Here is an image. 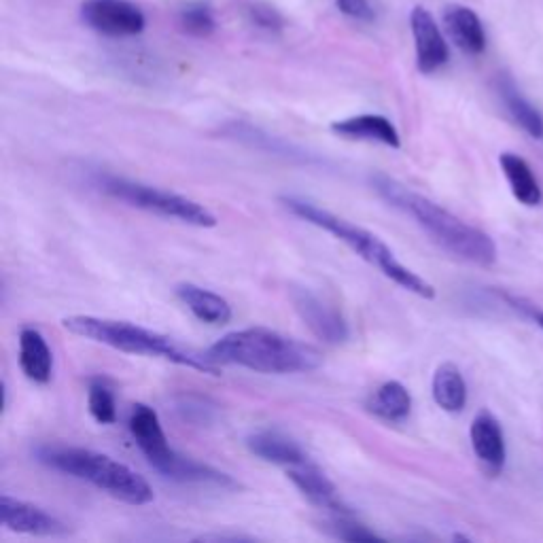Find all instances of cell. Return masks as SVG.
<instances>
[{
	"label": "cell",
	"instance_id": "obj_2",
	"mask_svg": "<svg viewBox=\"0 0 543 543\" xmlns=\"http://www.w3.org/2000/svg\"><path fill=\"white\" fill-rule=\"evenodd\" d=\"M215 365H238L259 374H306L319 370L323 353L268 327L232 331L206 350Z\"/></svg>",
	"mask_w": 543,
	"mask_h": 543
},
{
	"label": "cell",
	"instance_id": "obj_3",
	"mask_svg": "<svg viewBox=\"0 0 543 543\" xmlns=\"http://www.w3.org/2000/svg\"><path fill=\"white\" fill-rule=\"evenodd\" d=\"M280 204H283L293 217L319 227V230L344 242L350 251L357 253L363 261L374 266L380 274L393 280V283L399 285L401 289L423 297V300H433L435 297V287L429 283V280H425L423 276H418L414 270L401 264L389 244L382 238H378L374 232L365 230V227L348 221L340 215H334L331 210L321 208L319 204H314L306 198L280 196Z\"/></svg>",
	"mask_w": 543,
	"mask_h": 543
},
{
	"label": "cell",
	"instance_id": "obj_19",
	"mask_svg": "<svg viewBox=\"0 0 543 543\" xmlns=\"http://www.w3.org/2000/svg\"><path fill=\"white\" fill-rule=\"evenodd\" d=\"M365 410L384 423H401L412 412V395L401 382L387 380L367 395Z\"/></svg>",
	"mask_w": 543,
	"mask_h": 543
},
{
	"label": "cell",
	"instance_id": "obj_11",
	"mask_svg": "<svg viewBox=\"0 0 543 543\" xmlns=\"http://www.w3.org/2000/svg\"><path fill=\"white\" fill-rule=\"evenodd\" d=\"M128 427L136 446L145 454L149 465L155 471H162L177 450L168 444V437L162 429V420L157 412L147 404H136L132 408Z\"/></svg>",
	"mask_w": 543,
	"mask_h": 543
},
{
	"label": "cell",
	"instance_id": "obj_15",
	"mask_svg": "<svg viewBox=\"0 0 543 543\" xmlns=\"http://www.w3.org/2000/svg\"><path fill=\"white\" fill-rule=\"evenodd\" d=\"M247 448L257 459L287 469L310 461L304 448L278 429H261L251 433L247 437Z\"/></svg>",
	"mask_w": 543,
	"mask_h": 543
},
{
	"label": "cell",
	"instance_id": "obj_29",
	"mask_svg": "<svg viewBox=\"0 0 543 543\" xmlns=\"http://www.w3.org/2000/svg\"><path fill=\"white\" fill-rule=\"evenodd\" d=\"M533 319H535V323L543 329V310H535V312H533Z\"/></svg>",
	"mask_w": 543,
	"mask_h": 543
},
{
	"label": "cell",
	"instance_id": "obj_9",
	"mask_svg": "<svg viewBox=\"0 0 543 543\" xmlns=\"http://www.w3.org/2000/svg\"><path fill=\"white\" fill-rule=\"evenodd\" d=\"M0 522L11 533L34 537H58L68 533L66 524L45 507L9 495L0 497Z\"/></svg>",
	"mask_w": 543,
	"mask_h": 543
},
{
	"label": "cell",
	"instance_id": "obj_13",
	"mask_svg": "<svg viewBox=\"0 0 543 543\" xmlns=\"http://www.w3.org/2000/svg\"><path fill=\"white\" fill-rule=\"evenodd\" d=\"M331 132L346 140H363V143H380L384 147L399 149L401 136L393 121L384 115L363 113L355 117H346L331 124Z\"/></svg>",
	"mask_w": 543,
	"mask_h": 543
},
{
	"label": "cell",
	"instance_id": "obj_27",
	"mask_svg": "<svg viewBox=\"0 0 543 543\" xmlns=\"http://www.w3.org/2000/svg\"><path fill=\"white\" fill-rule=\"evenodd\" d=\"M249 15H251V22L261 28V30H268V32H278L280 28L285 26L283 22V15H280L274 7L270 5H253L249 9Z\"/></svg>",
	"mask_w": 543,
	"mask_h": 543
},
{
	"label": "cell",
	"instance_id": "obj_22",
	"mask_svg": "<svg viewBox=\"0 0 543 543\" xmlns=\"http://www.w3.org/2000/svg\"><path fill=\"white\" fill-rule=\"evenodd\" d=\"M499 94L505 104L507 113L512 115L516 124L527 132L531 138L541 140L543 138V117L541 113L533 107V104L520 94L518 87L510 79H501L499 81Z\"/></svg>",
	"mask_w": 543,
	"mask_h": 543
},
{
	"label": "cell",
	"instance_id": "obj_6",
	"mask_svg": "<svg viewBox=\"0 0 543 543\" xmlns=\"http://www.w3.org/2000/svg\"><path fill=\"white\" fill-rule=\"evenodd\" d=\"M94 183L104 196L126 202L128 206L140 208L145 210V213L157 217L174 219L196 227H215L219 223L213 210H208L204 204L179 194H172V191L160 187H151L126 177H117V174H96Z\"/></svg>",
	"mask_w": 543,
	"mask_h": 543
},
{
	"label": "cell",
	"instance_id": "obj_24",
	"mask_svg": "<svg viewBox=\"0 0 543 543\" xmlns=\"http://www.w3.org/2000/svg\"><path fill=\"white\" fill-rule=\"evenodd\" d=\"M325 531L342 541H384L382 535L359 522L355 514H334L325 522Z\"/></svg>",
	"mask_w": 543,
	"mask_h": 543
},
{
	"label": "cell",
	"instance_id": "obj_16",
	"mask_svg": "<svg viewBox=\"0 0 543 543\" xmlns=\"http://www.w3.org/2000/svg\"><path fill=\"white\" fill-rule=\"evenodd\" d=\"M444 26L452 43L469 56H480L486 49V30L474 9L465 5H448L444 9Z\"/></svg>",
	"mask_w": 543,
	"mask_h": 543
},
{
	"label": "cell",
	"instance_id": "obj_1",
	"mask_svg": "<svg viewBox=\"0 0 543 543\" xmlns=\"http://www.w3.org/2000/svg\"><path fill=\"white\" fill-rule=\"evenodd\" d=\"M370 183L380 200L412 217L420 230H425L429 238L450 255L480 268H490L497 261V244L480 227L469 225L461 217L452 215L450 210L389 177V174L374 172Z\"/></svg>",
	"mask_w": 543,
	"mask_h": 543
},
{
	"label": "cell",
	"instance_id": "obj_8",
	"mask_svg": "<svg viewBox=\"0 0 543 543\" xmlns=\"http://www.w3.org/2000/svg\"><path fill=\"white\" fill-rule=\"evenodd\" d=\"M289 295L295 312L300 314V319L321 342L336 346L350 338V329L342 312L325 302L321 295L306 287H293Z\"/></svg>",
	"mask_w": 543,
	"mask_h": 543
},
{
	"label": "cell",
	"instance_id": "obj_25",
	"mask_svg": "<svg viewBox=\"0 0 543 543\" xmlns=\"http://www.w3.org/2000/svg\"><path fill=\"white\" fill-rule=\"evenodd\" d=\"M179 24L187 34H191V37L200 39L210 37L217 28L215 13L206 3H189L187 7H183L179 15Z\"/></svg>",
	"mask_w": 543,
	"mask_h": 543
},
{
	"label": "cell",
	"instance_id": "obj_10",
	"mask_svg": "<svg viewBox=\"0 0 543 543\" xmlns=\"http://www.w3.org/2000/svg\"><path fill=\"white\" fill-rule=\"evenodd\" d=\"M410 28L416 49V66L423 75H433L450 60V49L435 17L425 7H414Z\"/></svg>",
	"mask_w": 543,
	"mask_h": 543
},
{
	"label": "cell",
	"instance_id": "obj_21",
	"mask_svg": "<svg viewBox=\"0 0 543 543\" xmlns=\"http://www.w3.org/2000/svg\"><path fill=\"white\" fill-rule=\"evenodd\" d=\"M435 404L444 412L459 414L467 406V384L461 370L454 363H442L437 367L431 382Z\"/></svg>",
	"mask_w": 543,
	"mask_h": 543
},
{
	"label": "cell",
	"instance_id": "obj_18",
	"mask_svg": "<svg viewBox=\"0 0 543 543\" xmlns=\"http://www.w3.org/2000/svg\"><path fill=\"white\" fill-rule=\"evenodd\" d=\"M20 367L34 384H49L54 376V355L39 329L24 327L20 331Z\"/></svg>",
	"mask_w": 543,
	"mask_h": 543
},
{
	"label": "cell",
	"instance_id": "obj_14",
	"mask_svg": "<svg viewBox=\"0 0 543 543\" xmlns=\"http://www.w3.org/2000/svg\"><path fill=\"white\" fill-rule=\"evenodd\" d=\"M471 448L476 452V459L490 471V474H499L505 465V437L499 420L488 410L478 412L469 429Z\"/></svg>",
	"mask_w": 543,
	"mask_h": 543
},
{
	"label": "cell",
	"instance_id": "obj_28",
	"mask_svg": "<svg viewBox=\"0 0 543 543\" xmlns=\"http://www.w3.org/2000/svg\"><path fill=\"white\" fill-rule=\"evenodd\" d=\"M244 535H202L200 541H249Z\"/></svg>",
	"mask_w": 543,
	"mask_h": 543
},
{
	"label": "cell",
	"instance_id": "obj_7",
	"mask_svg": "<svg viewBox=\"0 0 543 543\" xmlns=\"http://www.w3.org/2000/svg\"><path fill=\"white\" fill-rule=\"evenodd\" d=\"M81 20L111 39L136 37L147 26L145 13L130 0H85L81 5Z\"/></svg>",
	"mask_w": 543,
	"mask_h": 543
},
{
	"label": "cell",
	"instance_id": "obj_20",
	"mask_svg": "<svg viewBox=\"0 0 543 543\" xmlns=\"http://www.w3.org/2000/svg\"><path fill=\"white\" fill-rule=\"evenodd\" d=\"M501 170L505 174V181L512 189V196L522 204V206H539L543 202V191L539 187V181L533 174V168L524 157L516 153H501L499 157Z\"/></svg>",
	"mask_w": 543,
	"mask_h": 543
},
{
	"label": "cell",
	"instance_id": "obj_23",
	"mask_svg": "<svg viewBox=\"0 0 543 543\" xmlns=\"http://www.w3.org/2000/svg\"><path fill=\"white\" fill-rule=\"evenodd\" d=\"M87 408H90L92 418L100 425H113L117 420V404L115 393L107 382L94 378L87 389Z\"/></svg>",
	"mask_w": 543,
	"mask_h": 543
},
{
	"label": "cell",
	"instance_id": "obj_4",
	"mask_svg": "<svg viewBox=\"0 0 543 543\" xmlns=\"http://www.w3.org/2000/svg\"><path fill=\"white\" fill-rule=\"evenodd\" d=\"M62 327L68 334L115 348L119 353L164 359L174 365L189 367V370H198L210 376H219L221 372L219 365H215L206 355L183 348L181 344H177L164 334H157V331L128 321L100 319L92 317V314H75V317L62 319Z\"/></svg>",
	"mask_w": 543,
	"mask_h": 543
},
{
	"label": "cell",
	"instance_id": "obj_17",
	"mask_svg": "<svg viewBox=\"0 0 543 543\" xmlns=\"http://www.w3.org/2000/svg\"><path fill=\"white\" fill-rule=\"evenodd\" d=\"M174 293L187 306V310L206 325H225L234 317L232 304L215 291H208L194 283H181L174 287Z\"/></svg>",
	"mask_w": 543,
	"mask_h": 543
},
{
	"label": "cell",
	"instance_id": "obj_5",
	"mask_svg": "<svg viewBox=\"0 0 543 543\" xmlns=\"http://www.w3.org/2000/svg\"><path fill=\"white\" fill-rule=\"evenodd\" d=\"M34 457L41 465L92 484L124 503L147 505L155 499L151 484L143 476L109 454L75 446H39Z\"/></svg>",
	"mask_w": 543,
	"mask_h": 543
},
{
	"label": "cell",
	"instance_id": "obj_26",
	"mask_svg": "<svg viewBox=\"0 0 543 543\" xmlns=\"http://www.w3.org/2000/svg\"><path fill=\"white\" fill-rule=\"evenodd\" d=\"M336 7L340 9V13H344L355 22L372 24L376 20V11L370 0H336Z\"/></svg>",
	"mask_w": 543,
	"mask_h": 543
},
{
	"label": "cell",
	"instance_id": "obj_12",
	"mask_svg": "<svg viewBox=\"0 0 543 543\" xmlns=\"http://www.w3.org/2000/svg\"><path fill=\"white\" fill-rule=\"evenodd\" d=\"M287 478L312 505L321 507V510L329 512L331 516L353 514V510H350V507L342 501V497L338 493V486L331 482L312 461H308L304 465H297V467H289Z\"/></svg>",
	"mask_w": 543,
	"mask_h": 543
}]
</instances>
